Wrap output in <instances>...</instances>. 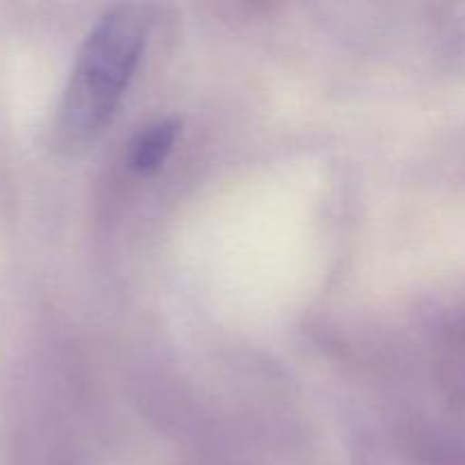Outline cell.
I'll return each mask as SVG.
<instances>
[{
    "label": "cell",
    "mask_w": 465,
    "mask_h": 465,
    "mask_svg": "<svg viewBox=\"0 0 465 465\" xmlns=\"http://www.w3.org/2000/svg\"><path fill=\"white\" fill-rule=\"evenodd\" d=\"M148 30L143 7L118 5L86 35L54 116L59 148H86L109 125L143 57Z\"/></svg>",
    "instance_id": "6da1fadb"
},
{
    "label": "cell",
    "mask_w": 465,
    "mask_h": 465,
    "mask_svg": "<svg viewBox=\"0 0 465 465\" xmlns=\"http://www.w3.org/2000/svg\"><path fill=\"white\" fill-rule=\"evenodd\" d=\"M180 134V121L177 118H163V121L150 123L136 134L130 150V166L141 175H153L171 154Z\"/></svg>",
    "instance_id": "7a4b0ae2"
}]
</instances>
